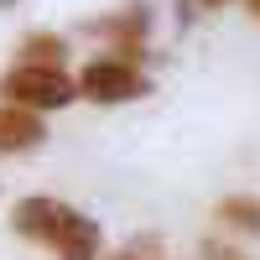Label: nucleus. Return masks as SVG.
<instances>
[{"label": "nucleus", "instance_id": "nucleus-8", "mask_svg": "<svg viewBox=\"0 0 260 260\" xmlns=\"http://www.w3.org/2000/svg\"><path fill=\"white\" fill-rule=\"evenodd\" d=\"M110 260H136V255H110Z\"/></svg>", "mask_w": 260, "mask_h": 260}, {"label": "nucleus", "instance_id": "nucleus-2", "mask_svg": "<svg viewBox=\"0 0 260 260\" xmlns=\"http://www.w3.org/2000/svg\"><path fill=\"white\" fill-rule=\"evenodd\" d=\"M0 94H6V104H21V110H68V104L78 99V83L52 68V62H21V68H11L6 78H0Z\"/></svg>", "mask_w": 260, "mask_h": 260}, {"label": "nucleus", "instance_id": "nucleus-6", "mask_svg": "<svg viewBox=\"0 0 260 260\" xmlns=\"http://www.w3.org/2000/svg\"><path fill=\"white\" fill-rule=\"evenodd\" d=\"M21 52H26V62H62V37H52V31H31L26 42H21Z\"/></svg>", "mask_w": 260, "mask_h": 260}, {"label": "nucleus", "instance_id": "nucleus-1", "mask_svg": "<svg viewBox=\"0 0 260 260\" xmlns=\"http://www.w3.org/2000/svg\"><path fill=\"white\" fill-rule=\"evenodd\" d=\"M11 224L26 240L57 250V260H99V250H104L99 224L89 213H78L73 203H62V198H21Z\"/></svg>", "mask_w": 260, "mask_h": 260}, {"label": "nucleus", "instance_id": "nucleus-7", "mask_svg": "<svg viewBox=\"0 0 260 260\" xmlns=\"http://www.w3.org/2000/svg\"><path fill=\"white\" fill-rule=\"evenodd\" d=\"M198 6H224V0H198Z\"/></svg>", "mask_w": 260, "mask_h": 260}, {"label": "nucleus", "instance_id": "nucleus-4", "mask_svg": "<svg viewBox=\"0 0 260 260\" xmlns=\"http://www.w3.org/2000/svg\"><path fill=\"white\" fill-rule=\"evenodd\" d=\"M42 120L37 110H21V104H0V151L16 156V151H37L42 146Z\"/></svg>", "mask_w": 260, "mask_h": 260}, {"label": "nucleus", "instance_id": "nucleus-3", "mask_svg": "<svg viewBox=\"0 0 260 260\" xmlns=\"http://www.w3.org/2000/svg\"><path fill=\"white\" fill-rule=\"evenodd\" d=\"M78 94L94 104H125L146 94V73L130 57H94L89 68L78 73Z\"/></svg>", "mask_w": 260, "mask_h": 260}, {"label": "nucleus", "instance_id": "nucleus-5", "mask_svg": "<svg viewBox=\"0 0 260 260\" xmlns=\"http://www.w3.org/2000/svg\"><path fill=\"white\" fill-rule=\"evenodd\" d=\"M219 219L234 224V229H245V234H260V198H224Z\"/></svg>", "mask_w": 260, "mask_h": 260}, {"label": "nucleus", "instance_id": "nucleus-9", "mask_svg": "<svg viewBox=\"0 0 260 260\" xmlns=\"http://www.w3.org/2000/svg\"><path fill=\"white\" fill-rule=\"evenodd\" d=\"M250 6H255V16H260V0H250Z\"/></svg>", "mask_w": 260, "mask_h": 260}]
</instances>
